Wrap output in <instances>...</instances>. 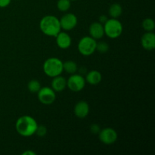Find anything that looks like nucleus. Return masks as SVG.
I'll list each match as a JSON object with an SVG mask.
<instances>
[{
    "label": "nucleus",
    "mask_w": 155,
    "mask_h": 155,
    "mask_svg": "<svg viewBox=\"0 0 155 155\" xmlns=\"http://www.w3.org/2000/svg\"><path fill=\"white\" fill-rule=\"evenodd\" d=\"M90 130L93 134H98L100 132V127L98 124H92L90 127Z\"/></svg>",
    "instance_id": "23"
},
{
    "label": "nucleus",
    "mask_w": 155,
    "mask_h": 155,
    "mask_svg": "<svg viewBox=\"0 0 155 155\" xmlns=\"http://www.w3.org/2000/svg\"><path fill=\"white\" fill-rule=\"evenodd\" d=\"M109 49V45L108 44L104 42H97L96 45V50L101 53H105L108 51Z\"/></svg>",
    "instance_id": "21"
},
{
    "label": "nucleus",
    "mask_w": 155,
    "mask_h": 155,
    "mask_svg": "<svg viewBox=\"0 0 155 155\" xmlns=\"http://www.w3.org/2000/svg\"><path fill=\"white\" fill-rule=\"evenodd\" d=\"M27 88H28V90L30 92H32V93H36L40 89L41 84L38 80H32L28 83Z\"/></svg>",
    "instance_id": "19"
},
{
    "label": "nucleus",
    "mask_w": 155,
    "mask_h": 155,
    "mask_svg": "<svg viewBox=\"0 0 155 155\" xmlns=\"http://www.w3.org/2000/svg\"><path fill=\"white\" fill-rule=\"evenodd\" d=\"M12 0H0V8H5L10 5Z\"/></svg>",
    "instance_id": "24"
},
{
    "label": "nucleus",
    "mask_w": 155,
    "mask_h": 155,
    "mask_svg": "<svg viewBox=\"0 0 155 155\" xmlns=\"http://www.w3.org/2000/svg\"><path fill=\"white\" fill-rule=\"evenodd\" d=\"M122 6L120 4H118V3H114L109 8L108 13L109 15L111 17V18H116V19H117L122 15Z\"/></svg>",
    "instance_id": "16"
},
{
    "label": "nucleus",
    "mask_w": 155,
    "mask_h": 155,
    "mask_svg": "<svg viewBox=\"0 0 155 155\" xmlns=\"http://www.w3.org/2000/svg\"><path fill=\"white\" fill-rule=\"evenodd\" d=\"M86 85V80L80 74H71L67 80V86L73 92H80L83 90Z\"/></svg>",
    "instance_id": "6"
},
{
    "label": "nucleus",
    "mask_w": 155,
    "mask_h": 155,
    "mask_svg": "<svg viewBox=\"0 0 155 155\" xmlns=\"http://www.w3.org/2000/svg\"><path fill=\"white\" fill-rule=\"evenodd\" d=\"M37 127L36 120L28 115H24L18 118L15 124L16 131L24 137H29L35 134Z\"/></svg>",
    "instance_id": "1"
},
{
    "label": "nucleus",
    "mask_w": 155,
    "mask_h": 155,
    "mask_svg": "<svg viewBox=\"0 0 155 155\" xmlns=\"http://www.w3.org/2000/svg\"><path fill=\"white\" fill-rule=\"evenodd\" d=\"M100 141L104 145H112L117 139V133L112 128H104L98 133Z\"/></svg>",
    "instance_id": "8"
},
{
    "label": "nucleus",
    "mask_w": 155,
    "mask_h": 155,
    "mask_svg": "<svg viewBox=\"0 0 155 155\" xmlns=\"http://www.w3.org/2000/svg\"><path fill=\"white\" fill-rule=\"evenodd\" d=\"M57 7L61 12H68L71 8V1L70 0H58L57 2Z\"/></svg>",
    "instance_id": "20"
},
{
    "label": "nucleus",
    "mask_w": 155,
    "mask_h": 155,
    "mask_svg": "<svg viewBox=\"0 0 155 155\" xmlns=\"http://www.w3.org/2000/svg\"><path fill=\"white\" fill-rule=\"evenodd\" d=\"M63 71V62L57 58H49L43 64L44 73L49 77L61 75Z\"/></svg>",
    "instance_id": "3"
},
{
    "label": "nucleus",
    "mask_w": 155,
    "mask_h": 155,
    "mask_svg": "<svg viewBox=\"0 0 155 155\" xmlns=\"http://www.w3.org/2000/svg\"><path fill=\"white\" fill-rule=\"evenodd\" d=\"M74 114L80 119L86 117L89 113V106L86 101H80L75 105L74 109Z\"/></svg>",
    "instance_id": "12"
},
{
    "label": "nucleus",
    "mask_w": 155,
    "mask_h": 155,
    "mask_svg": "<svg viewBox=\"0 0 155 155\" xmlns=\"http://www.w3.org/2000/svg\"><path fill=\"white\" fill-rule=\"evenodd\" d=\"M39 28L45 35L55 37L61 31L60 21L53 15H47L42 18L39 23Z\"/></svg>",
    "instance_id": "2"
},
{
    "label": "nucleus",
    "mask_w": 155,
    "mask_h": 155,
    "mask_svg": "<svg viewBox=\"0 0 155 155\" xmlns=\"http://www.w3.org/2000/svg\"><path fill=\"white\" fill-rule=\"evenodd\" d=\"M142 27L146 32H153L154 30L155 24L151 18H146L142 21Z\"/></svg>",
    "instance_id": "18"
},
{
    "label": "nucleus",
    "mask_w": 155,
    "mask_h": 155,
    "mask_svg": "<svg viewBox=\"0 0 155 155\" xmlns=\"http://www.w3.org/2000/svg\"><path fill=\"white\" fill-rule=\"evenodd\" d=\"M22 154L23 155H36V153L34 152V151L29 150V151H24V152H23Z\"/></svg>",
    "instance_id": "26"
},
{
    "label": "nucleus",
    "mask_w": 155,
    "mask_h": 155,
    "mask_svg": "<svg viewBox=\"0 0 155 155\" xmlns=\"http://www.w3.org/2000/svg\"><path fill=\"white\" fill-rule=\"evenodd\" d=\"M63 70L69 74H76L77 71V64L73 61H67L63 63Z\"/></svg>",
    "instance_id": "17"
},
{
    "label": "nucleus",
    "mask_w": 155,
    "mask_h": 155,
    "mask_svg": "<svg viewBox=\"0 0 155 155\" xmlns=\"http://www.w3.org/2000/svg\"><path fill=\"white\" fill-rule=\"evenodd\" d=\"M89 31L91 37L95 39H99L104 35V25L100 22H93L89 26Z\"/></svg>",
    "instance_id": "13"
},
{
    "label": "nucleus",
    "mask_w": 155,
    "mask_h": 155,
    "mask_svg": "<svg viewBox=\"0 0 155 155\" xmlns=\"http://www.w3.org/2000/svg\"><path fill=\"white\" fill-rule=\"evenodd\" d=\"M70 1H76V0H70Z\"/></svg>",
    "instance_id": "27"
},
{
    "label": "nucleus",
    "mask_w": 155,
    "mask_h": 155,
    "mask_svg": "<svg viewBox=\"0 0 155 155\" xmlns=\"http://www.w3.org/2000/svg\"><path fill=\"white\" fill-rule=\"evenodd\" d=\"M107 21V18L105 16V15H101V16H100L99 18V21L98 22H100L101 24H104V23L106 22V21Z\"/></svg>",
    "instance_id": "25"
},
{
    "label": "nucleus",
    "mask_w": 155,
    "mask_h": 155,
    "mask_svg": "<svg viewBox=\"0 0 155 155\" xmlns=\"http://www.w3.org/2000/svg\"><path fill=\"white\" fill-rule=\"evenodd\" d=\"M59 21H60L61 28L67 31L73 30L77 24V16L73 13L65 14Z\"/></svg>",
    "instance_id": "9"
},
{
    "label": "nucleus",
    "mask_w": 155,
    "mask_h": 155,
    "mask_svg": "<svg viewBox=\"0 0 155 155\" xmlns=\"http://www.w3.org/2000/svg\"><path fill=\"white\" fill-rule=\"evenodd\" d=\"M142 46L148 51L155 48V34L153 32H146L141 38Z\"/></svg>",
    "instance_id": "10"
},
{
    "label": "nucleus",
    "mask_w": 155,
    "mask_h": 155,
    "mask_svg": "<svg viewBox=\"0 0 155 155\" xmlns=\"http://www.w3.org/2000/svg\"><path fill=\"white\" fill-rule=\"evenodd\" d=\"M102 76L101 73L98 71H91L87 74L86 77V82L89 83L90 85L95 86L101 83Z\"/></svg>",
    "instance_id": "15"
},
{
    "label": "nucleus",
    "mask_w": 155,
    "mask_h": 155,
    "mask_svg": "<svg viewBox=\"0 0 155 155\" xmlns=\"http://www.w3.org/2000/svg\"><path fill=\"white\" fill-rule=\"evenodd\" d=\"M96 39L91 36H84L78 43V50L81 54L89 56L96 51Z\"/></svg>",
    "instance_id": "5"
},
{
    "label": "nucleus",
    "mask_w": 155,
    "mask_h": 155,
    "mask_svg": "<svg viewBox=\"0 0 155 155\" xmlns=\"http://www.w3.org/2000/svg\"><path fill=\"white\" fill-rule=\"evenodd\" d=\"M47 133V129L46 127H44V126H38L37 128H36V133L35 134L37 135L39 137H43L46 135Z\"/></svg>",
    "instance_id": "22"
},
{
    "label": "nucleus",
    "mask_w": 155,
    "mask_h": 155,
    "mask_svg": "<svg viewBox=\"0 0 155 155\" xmlns=\"http://www.w3.org/2000/svg\"><path fill=\"white\" fill-rule=\"evenodd\" d=\"M104 34L110 39H117L123 33V25L116 18L107 19L104 24Z\"/></svg>",
    "instance_id": "4"
},
{
    "label": "nucleus",
    "mask_w": 155,
    "mask_h": 155,
    "mask_svg": "<svg viewBox=\"0 0 155 155\" xmlns=\"http://www.w3.org/2000/svg\"><path fill=\"white\" fill-rule=\"evenodd\" d=\"M37 97L42 104L48 105L54 102L56 98V95L55 92L51 88L41 87L37 92Z\"/></svg>",
    "instance_id": "7"
},
{
    "label": "nucleus",
    "mask_w": 155,
    "mask_h": 155,
    "mask_svg": "<svg viewBox=\"0 0 155 155\" xmlns=\"http://www.w3.org/2000/svg\"><path fill=\"white\" fill-rule=\"evenodd\" d=\"M56 38V44L61 49H67L69 48L71 45V37L65 32H59L58 33Z\"/></svg>",
    "instance_id": "11"
},
{
    "label": "nucleus",
    "mask_w": 155,
    "mask_h": 155,
    "mask_svg": "<svg viewBox=\"0 0 155 155\" xmlns=\"http://www.w3.org/2000/svg\"><path fill=\"white\" fill-rule=\"evenodd\" d=\"M67 87V80L64 77L60 75L53 77L51 81V89L54 92H62Z\"/></svg>",
    "instance_id": "14"
}]
</instances>
